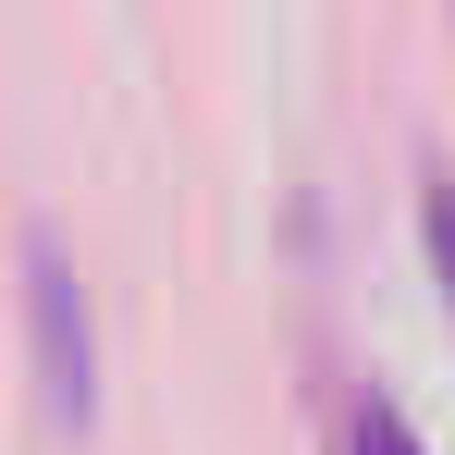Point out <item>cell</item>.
<instances>
[{"mask_svg":"<svg viewBox=\"0 0 455 455\" xmlns=\"http://www.w3.org/2000/svg\"><path fill=\"white\" fill-rule=\"evenodd\" d=\"M357 455H419V443H406V419H394L381 394H370V406H357Z\"/></svg>","mask_w":455,"mask_h":455,"instance_id":"2","label":"cell"},{"mask_svg":"<svg viewBox=\"0 0 455 455\" xmlns=\"http://www.w3.org/2000/svg\"><path fill=\"white\" fill-rule=\"evenodd\" d=\"M37 370H50V406L86 419V307H75V271L37 246Z\"/></svg>","mask_w":455,"mask_h":455,"instance_id":"1","label":"cell"},{"mask_svg":"<svg viewBox=\"0 0 455 455\" xmlns=\"http://www.w3.org/2000/svg\"><path fill=\"white\" fill-rule=\"evenodd\" d=\"M431 259H443V296H455V172H431Z\"/></svg>","mask_w":455,"mask_h":455,"instance_id":"3","label":"cell"}]
</instances>
